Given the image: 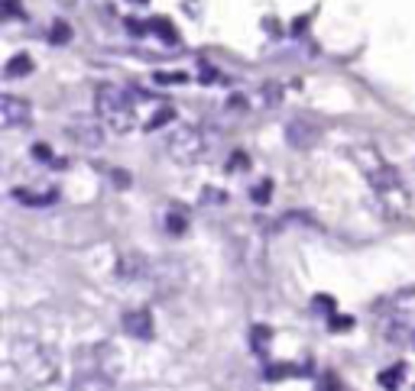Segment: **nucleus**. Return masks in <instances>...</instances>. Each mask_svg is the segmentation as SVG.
Listing matches in <instances>:
<instances>
[{
	"instance_id": "2eb2a0df",
	"label": "nucleus",
	"mask_w": 415,
	"mask_h": 391,
	"mask_svg": "<svg viewBox=\"0 0 415 391\" xmlns=\"http://www.w3.org/2000/svg\"><path fill=\"white\" fill-rule=\"evenodd\" d=\"M185 230H188V217L178 214V210H169V214H166V233H169V236H182Z\"/></svg>"
},
{
	"instance_id": "c85d7f7f",
	"label": "nucleus",
	"mask_w": 415,
	"mask_h": 391,
	"mask_svg": "<svg viewBox=\"0 0 415 391\" xmlns=\"http://www.w3.org/2000/svg\"><path fill=\"white\" fill-rule=\"evenodd\" d=\"M114 184H117V188H127V184H130V175L117 168V172H114Z\"/></svg>"
},
{
	"instance_id": "4be33fe9",
	"label": "nucleus",
	"mask_w": 415,
	"mask_h": 391,
	"mask_svg": "<svg viewBox=\"0 0 415 391\" xmlns=\"http://www.w3.org/2000/svg\"><path fill=\"white\" fill-rule=\"evenodd\" d=\"M270 346V327H253V350L266 352Z\"/></svg>"
},
{
	"instance_id": "a211bd4d",
	"label": "nucleus",
	"mask_w": 415,
	"mask_h": 391,
	"mask_svg": "<svg viewBox=\"0 0 415 391\" xmlns=\"http://www.w3.org/2000/svg\"><path fill=\"white\" fill-rule=\"evenodd\" d=\"M169 120H176V110H172V107H162L159 114H153V117H150V123H146V130H159V126H166V123H169Z\"/></svg>"
},
{
	"instance_id": "f3484780",
	"label": "nucleus",
	"mask_w": 415,
	"mask_h": 391,
	"mask_svg": "<svg viewBox=\"0 0 415 391\" xmlns=\"http://www.w3.org/2000/svg\"><path fill=\"white\" fill-rule=\"evenodd\" d=\"M402 375H406V369L402 366H393V369H386V372H380V388H399V382H402Z\"/></svg>"
},
{
	"instance_id": "b1692460",
	"label": "nucleus",
	"mask_w": 415,
	"mask_h": 391,
	"mask_svg": "<svg viewBox=\"0 0 415 391\" xmlns=\"http://www.w3.org/2000/svg\"><path fill=\"white\" fill-rule=\"evenodd\" d=\"M350 327H354V317H331V330L334 333H344V330H350Z\"/></svg>"
},
{
	"instance_id": "4468645a",
	"label": "nucleus",
	"mask_w": 415,
	"mask_h": 391,
	"mask_svg": "<svg viewBox=\"0 0 415 391\" xmlns=\"http://www.w3.org/2000/svg\"><path fill=\"white\" fill-rule=\"evenodd\" d=\"M279 97H282V88H279V84H263L260 94H256V104L270 110V107H276V104H279Z\"/></svg>"
},
{
	"instance_id": "bb28decb",
	"label": "nucleus",
	"mask_w": 415,
	"mask_h": 391,
	"mask_svg": "<svg viewBox=\"0 0 415 391\" xmlns=\"http://www.w3.org/2000/svg\"><path fill=\"white\" fill-rule=\"evenodd\" d=\"M146 29H150V26H143V23H140V20H133V17L127 20V33H133V36H143Z\"/></svg>"
},
{
	"instance_id": "20e7f679",
	"label": "nucleus",
	"mask_w": 415,
	"mask_h": 391,
	"mask_svg": "<svg viewBox=\"0 0 415 391\" xmlns=\"http://www.w3.org/2000/svg\"><path fill=\"white\" fill-rule=\"evenodd\" d=\"M65 133H68V139L78 142L81 149H98V146L104 142L107 126H104L101 117H75L65 126Z\"/></svg>"
},
{
	"instance_id": "6e6552de",
	"label": "nucleus",
	"mask_w": 415,
	"mask_h": 391,
	"mask_svg": "<svg viewBox=\"0 0 415 391\" xmlns=\"http://www.w3.org/2000/svg\"><path fill=\"white\" fill-rule=\"evenodd\" d=\"M124 330H127V336H133V340H153V314L150 310H127L124 314Z\"/></svg>"
},
{
	"instance_id": "cd10ccee",
	"label": "nucleus",
	"mask_w": 415,
	"mask_h": 391,
	"mask_svg": "<svg viewBox=\"0 0 415 391\" xmlns=\"http://www.w3.org/2000/svg\"><path fill=\"white\" fill-rule=\"evenodd\" d=\"M198 81H202V84H214V81H218V71H214V68H202Z\"/></svg>"
},
{
	"instance_id": "1a4fd4ad",
	"label": "nucleus",
	"mask_w": 415,
	"mask_h": 391,
	"mask_svg": "<svg viewBox=\"0 0 415 391\" xmlns=\"http://www.w3.org/2000/svg\"><path fill=\"white\" fill-rule=\"evenodd\" d=\"M315 139H318V130L312 123H305V120H292L286 126V142L292 149H312Z\"/></svg>"
},
{
	"instance_id": "39448f33",
	"label": "nucleus",
	"mask_w": 415,
	"mask_h": 391,
	"mask_svg": "<svg viewBox=\"0 0 415 391\" xmlns=\"http://www.w3.org/2000/svg\"><path fill=\"white\" fill-rule=\"evenodd\" d=\"M29 120H33V107H29V100L17 97V94H4V97H0V126H4V130L29 126Z\"/></svg>"
},
{
	"instance_id": "6ab92c4d",
	"label": "nucleus",
	"mask_w": 415,
	"mask_h": 391,
	"mask_svg": "<svg viewBox=\"0 0 415 391\" xmlns=\"http://www.w3.org/2000/svg\"><path fill=\"white\" fill-rule=\"evenodd\" d=\"M312 310H318V314H334L338 304H334V298H328V294H318V298L312 301Z\"/></svg>"
},
{
	"instance_id": "dca6fc26",
	"label": "nucleus",
	"mask_w": 415,
	"mask_h": 391,
	"mask_svg": "<svg viewBox=\"0 0 415 391\" xmlns=\"http://www.w3.org/2000/svg\"><path fill=\"white\" fill-rule=\"evenodd\" d=\"M68 39H72V26H68L65 20H55V23H52V33H49V42L52 46H65Z\"/></svg>"
},
{
	"instance_id": "c756f323",
	"label": "nucleus",
	"mask_w": 415,
	"mask_h": 391,
	"mask_svg": "<svg viewBox=\"0 0 415 391\" xmlns=\"http://www.w3.org/2000/svg\"><path fill=\"white\" fill-rule=\"evenodd\" d=\"M228 168H246V156H230V162H228Z\"/></svg>"
},
{
	"instance_id": "a878e982",
	"label": "nucleus",
	"mask_w": 415,
	"mask_h": 391,
	"mask_svg": "<svg viewBox=\"0 0 415 391\" xmlns=\"http://www.w3.org/2000/svg\"><path fill=\"white\" fill-rule=\"evenodd\" d=\"M4 13H7V17H23V10H20L17 0H4Z\"/></svg>"
},
{
	"instance_id": "9b49d317",
	"label": "nucleus",
	"mask_w": 415,
	"mask_h": 391,
	"mask_svg": "<svg viewBox=\"0 0 415 391\" xmlns=\"http://www.w3.org/2000/svg\"><path fill=\"white\" fill-rule=\"evenodd\" d=\"M29 71H33V59H29L26 52H17V55H13V59H10L7 65H4V78H7V81H17V78H26Z\"/></svg>"
},
{
	"instance_id": "5701e85b",
	"label": "nucleus",
	"mask_w": 415,
	"mask_h": 391,
	"mask_svg": "<svg viewBox=\"0 0 415 391\" xmlns=\"http://www.w3.org/2000/svg\"><path fill=\"white\" fill-rule=\"evenodd\" d=\"M185 81V71H156V84H182Z\"/></svg>"
},
{
	"instance_id": "7c9ffc66",
	"label": "nucleus",
	"mask_w": 415,
	"mask_h": 391,
	"mask_svg": "<svg viewBox=\"0 0 415 391\" xmlns=\"http://www.w3.org/2000/svg\"><path fill=\"white\" fill-rule=\"evenodd\" d=\"M133 4H146V0H133Z\"/></svg>"
},
{
	"instance_id": "9d476101",
	"label": "nucleus",
	"mask_w": 415,
	"mask_h": 391,
	"mask_svg": "<svg viewBox=\"0 0 415 391\" xmlns=\"http://www.w3.org/2000/svg\"><path fill=\"white\" fill-rule=\"evenodd\" d=\"M117 275L124 278V282H136V278H143V275H146V259L140 256V252H127V256L120 259Z\"/></svg>"
},
{
	"instance_id": "393cba45",
	"label": "nucleus",
	"mask_w": 415,
	"mask_h": 391,
	"mask_svg": "<svg viewBox=\"0 0 415 391\" xmlns=\"http://www.w3.org/2000/svg\"><path fill=\"white\" fill-rule=\"evenodd\" d=\"M33 156L39 158V162H52V149L46 146V142H36V146H33Z\"/></svg>"
},
{
	"instance_id": "423d86ee",
	"label": "nucleus",
	"mask_w": 415,
	"mask_h": 391,
	"mask_svg": "<svg viewBox=\"0 0 415 391\" xmlns=\"http://www.w3.org/2000/svg\"><path fill=\"white\" fill-rule=\"evenodd\" d=\"M380 317H393V320H406V324H415V284H409V288H399V291L380 308Z\"/></svg>"
},
{
	"instance_id": "0eeeda50",
	"label": "nucleus",
	"mask_w": 415,
	"mask_h": 391,
	"mask_svg": "<svg viewBox=\"0 0 415 391\" xmlns=\"http://www.w3.org/2000/svg\"><path fill=\"white\" fill-rule=\"evenodd\" d=\"M380 330H383V340L386 343L402 346V350H415V324L393 320V317H380Z\"/></svg>"
},
{
	"instance_id": "f257e3e1",
	"label": "nucleus",
	"mask_w": 415,
	"mask_h": 391,
	"mask_svg": "<svg viewBox=\"0 0 415 391\" xmlns=\"http://www.w3.org/2000/svg\"><path fill=\"white\" fill-rule=\"evenodd\" d=\"M94 110L104 120L110 133H130L136 126V110L130 104V94L117 84H101L94 94Z\"/></svg>"
},
{
	"instance_id": "aec40b11",
	"label": "nucleus",
	"mask_w": 415,
	"mask_h": 391,
	"mask_svg": "<svg viewBox=\"0 0 415 391\" xmlns=\"http://www.w3.org/2000/svg\"><path fill=\"white\" fill-rule=\"evenodd\" d=\"M270 194H272V181H263L250 191V198H253V204H270Z\"/></svg>"
},
{
	"instance_id": "f03ea898",
	"label": "nucleus",
	"mask_w": 415,
	"mask_h": 391,
	"mask_svg": "<svg viewBox=\"0 0 415 391\" xmlns=\"http://www.w3.org/2000/svg\"><path fill=\"white\" fill-rule=\"evenodd\" d=\"M214 146V136H208V130L202 126H176L169 136H166V156L178 165H192V162H202Z\"/></svg>"
},
{
	"instance_id": "f8f14e48",
	"label": "nucleus",
	"mask_w": 415,
	"mask_h": 391,
	"mask_svg": "<svg viewBox=\"0 0 415 391\" xmlns=\"http://www.w3.org/2000/svg\"><path fill=\"white\" fill-rule=\"evenodd\" d=\"M13 198L23 204V207H46V204H55V198H59V191H46V194H36V191H23V188H17L13 191Z\"/></svg>"
},
{
	"instance_id": "412c9836",
	"label": "nucleus",
	"mask_w": 415,
	"mask_h": 391,
	"mask_svg": "<svg viewBox=\"0 0 415 391\" xmlns=\"http://www.w3.org/2000/svg\"><path fill=\"white\" fill-rule=\"evenodd\" d=\"M202 204H228V191H220V188H204Z\"/></svg>"
},
{
	"instance_id": "ddd939ff",
	"label": "nucleus",
	"mask_w": 415,
	"mask_h": 391,
	"mask_svg": "<svg viewBox=\"0 0 415 391\" xmlns=\"http://www.w3.org/2000/svg\"><path fill=\"white\" fill-rule=\"evenodd\" d=\"M150 33H156L162 42H169V46H176L178 42V33L172 29V23L166 17H156V20H150Z\"/></svg>"
},
{
	"instance_id": "7ed1b4c3",
	"label": "nucleus",
	"mask_w": 415,
	"mask_h": 391,
	"mask_svg": "<svg viewBox=\"0 0 415 391\" xmlns=\"http://www.w3.org/2000/svg\"><path fill=\"white\" fill-rule=\"evenodd\" d=\"M367 181H370V188L376 191V198L386 204V210H390V214H402V210H406L409 194H406V188H402V181H399L396 168L376 162V165L367 172Z\"/></svg>"
}]
</instances>
